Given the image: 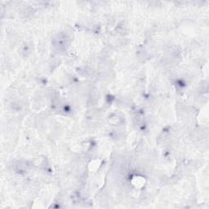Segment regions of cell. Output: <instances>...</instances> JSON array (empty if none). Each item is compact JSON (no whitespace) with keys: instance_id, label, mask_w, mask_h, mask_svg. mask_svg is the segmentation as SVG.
I'll return each instance as SVG.
<instances>
[{"instance_id":"obj_1","label":"cell","mask_w":209,"mask_h":209,"mask_svg":"<svg viewBox=\"0 0 209 209\" xmlns=\"http://www.w3.org/2000/svg\"><path fill=\"white\" fill-rule=\"evenodd\" d=\"M109 121L110 123H112L113 125H118V123H120V122L122 121V118H120L118 114H113L112 115H110L109 118Z\"/></svg>"}]
</instances>
